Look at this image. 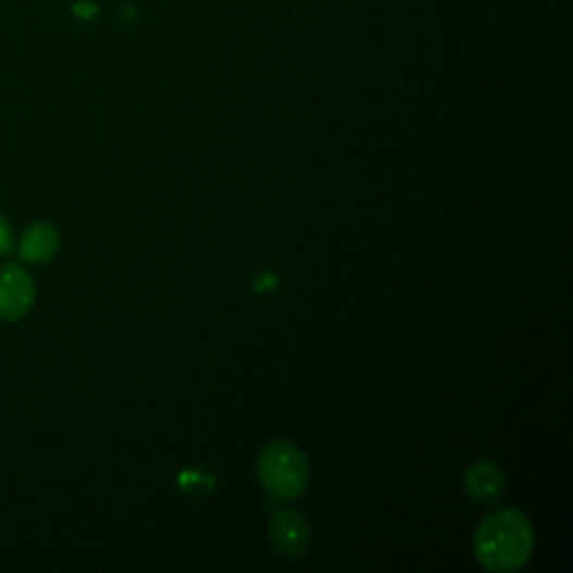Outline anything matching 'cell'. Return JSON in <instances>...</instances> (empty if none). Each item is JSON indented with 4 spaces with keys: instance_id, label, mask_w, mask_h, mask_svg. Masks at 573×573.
I'll list each match as a JSON object with an SVG mask.
<instances>
[{
    "instance_id": "6da1fadb",
    "label": "cell",
    "mask_w": 573,
    "mask_h": 573,
    "mask_svg": "<svg viewBox=\"0 0 573 573\" xmlns=\"http://www.w3.org/2000/svg\"><path fill=\"white\" fill-rule=\"evenodd\" d=\"M533 551V526L518 509H505L486 518L475 533L477 560L498 573L526 564Z\"/></svg>"
},
{
    "instance_id": "7a4b0ae2",
    "label": "cell",
    "mask_w": 573,
    "mask_h": 573,
    "mask_svg": "<svg viewBox=\"0 0 573 573\" xmlns=\"http://www.w3.org/2000/svg\"><path fill=\"white\" fill-rule=\"evenodd\" d=\"M258 475L276 500H296L310 482L308 457L291 441H272L260 452Z\"/></svg>"
},
{
    "instance_id": "3957f363",
    "label": "cell",
    "mask_w": 573,
    "mask_h": 573,
    "mask_svg": "<svg viewBox=\"0 0 573 573\" xmlns=\"http://www.w3.org/2000/svg\"><path fill=\"white\" fill-rule=\"evenodd\" d=\"M36 300V283L21 264L0 266V321L16 323L29 314Z\"/></svg>"
},
{
    "instance_id": "277c9868",
    "label": "cell",
    "mask_w": 573,
    "mask_h": 573,
    "mask_svg": "<svg viewBox=\"0 0 573 573\" xmlns=\"http://www.w3.org/2000/svg\"><path fill=\"white\" fill-rule=\"evenodd\" d=\"M270 536L285 558H298L310 547V526L296 511H278L270 524Z\"/></svg>"
},
{
    "instance_id": "5b68a950",
    "label": "cell",
    "mask_w": 573,
    "mask_h": 573,
    "mask_svg": "<svg viewBox=\"0 0 573 573\" xmlns=\"http://www.w3.org/2000/svg\"><path fill=\"white\" fill-rule=\"evenodd\" d=\"M61 249V236L50 222L29 224L18 240V258L29 264L50 262Z\"/></svg>"
},
{
    "instance_id": "8992f818",
    "label": "cell",
    "mask_w": 573,
    "mask_h": 573,
    "mask_svg": "<svg viewBox=\"0 0 573 573\" xmlns=\"http://www.w3.org/2000/svg\"><path fill=\"white\" fill-rule=\"evenodd\" d=\"M464 484H466V490L471 493L473 500H477L482 505H488V502L498 500L500 495H502V490H505V473L500 471L498 464L484 460V462L473 464L466 471Z\"/></svg>"
},
{
    "instance_id": "52a82bcc",
    "label": "cell",
    "mask_w": 573,
    "mask_h": 573,
    "mask_svg": "<svg viewBox=\"0 0 573 573\" xmlns=\"http://www.w3.org/2000/svg\"><path fill=\"white\" fill-rule=\"evenodd\" d=\"M14 249V228L12 222L0 213V258H8Z\"/></svg>"
},
{
    "instance_id": "ba28073f",
    "label": "cell",
    "mask_w": 573,
    "mask_h": 573,
    "mask_svg": "<svg viewBox=\"0 0 573 573\" xmlns=\"http://www.w3.org/2000/svg\"><path fill=\"white\" fill-rule=\"evenodd\" d=\"M72 12H74V16H79V18H92V16H97L99 8L95 3H88V0H86V3H76Z\"/></svg>"
}]
</instances>
